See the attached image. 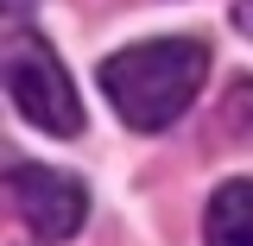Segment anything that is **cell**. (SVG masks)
<instances>
[{
	"instance_id": "cell-1",
	"label": "cell",
	"mask_w": 253,
	"mask_h": 246,
	"mask_svg": "<svg viewBox=\"0 0 253 246\" xmlns=\"http://www.w3.org/2000/svg\"><path fill=\"white\" fill-rule=\"evenodd\" d=\"M203 82H209V44L203 38H146V44H126L101 63V95L133 133L177 126Z\"/></svg>"
},
{
	"instance_id": "cell-6",
	"label": "cell",
	"mask_w": 253,
	"mask_h": 246,
	"mask_svg": "<svg viewBox=\"0 0 253 246\" xmlns=\"http://www.w3.org/2000/svg\"><path fill=\"white\" fill-rule=\"evenodd\" d=\"M234 26H241V32L253 38V0H234Z\"/></svg>"
},
{
	"instance_id": "cell-4",
	"label": "cell",
	"mask_w": 253,
	"mask_h": 246,
	"mask_svg": "<svg viewBox=\"0 0 253 246\" xmlns=\"http://www.w3.org/2000/svg\"><path fill=\"white\" fill-rule=\"evenodd\" d=\"M203 246H253V177H234L209 196Z\"/></svg>"
},
{
	"instance_id": "cell-2",
	"label": "cell",
	"mask_w": 253,
	"mask_h": 246,
	"mask_svg": "<svg viewBox=\"0 0 253 246\" xmlns=\"http://www.w3.org/2000/svg\"><path fill=\"white\" fill-rule=\"evenodd\" d=\"M0 89L19 107V120L51 133V139H76L83 133V101H76V82L63 57L51 51V38L38 32H6L0 38Z\"/></svg>"
},
{
	"instance_id": "cell-5",
	"label": "cell",
	"mask_w": 253,
	"mask_h": 246,
	"mask_svg": "<svg viewBox=\"0 0 253 246\" xmlns=\"http://www.w3.org/2000/svg\"><path fill=\"white\" fill-rule=\"evenodd\" d=\"M228 133L253 139V82H234L228 89Z\"/></svg>"
},
{
	"instance_id": "cell-3",
	"label": "cell",
	"mask_w": 253,
	"mask_h": 246,
	"mask_svg": "<svg viewBox=\"0 0 253 246\" xmlns=\"http://www.w3.org/2000/svg\"><path fill=\"white\" fill-rule=\"evenodd\" d=\"M6 196H13L19 221L38 240H70L89 221V189L70 171H51V164H13L6 171Z\"/></svg>"
},
{
	"instance_id": "cell-7",
	"label": "cell",
	"mask_w": 253,
	"mask_h": 246,
	"mask_svg": "<svg viewBox=\"0 0 253 246\" xmlns=\"http://www.w3.org/2000/svg\"><path fill=\"white\" fill-rule=\"evenodd\" d=\"M26 6H32V0H0V13H26Z\"/></svg>"
}]
</instances>
